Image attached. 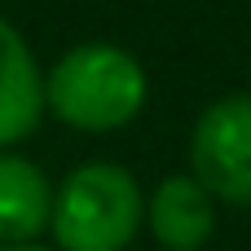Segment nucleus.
Instances as JSON below:
<instances>
[{
  "mask_svg": "<svg viewBox=\"0 0 251 251\" xmlns=\"http://www.w3.org/2000/svg\"><path fill=\"white\" fill-rule=\"evenodd\" d=\"M53 181L18 150H0V247L35 243L49 229Z\"/></svg>",
  "mask_w": 251,
  "mask_h": 251,
  "instance_id": "nucleus-6",
  "label": "nucleus"
},
{
  "mask_svg": "<svg viewBox=\"0 0 251 251\" xmlns=\"http://www.w3.org/2000/svg\"><path fill=\"white\" fill-rule=\"evenodd\" d=\"M216 207L194 172H172L146 194V229L163 251H203L216 234Z\"/></svg>",
  "mask_w": 251,
  "mask_h": 251,
  "instance_id": "nucleus-4",
  "label": "nucleus"
},
{
  "mask_svg": "<svg viewBox=\"0 0 251 251\" xmlns=\"http://www.w3.org/2000/svg\"><path fill=\"white\" fill-rule=\"evenodd\" d=\"M190 172L216 203L251 207V93L207 101L190 128Z\"/></svg>",
  "mask_w": 251,
  "mask_h": 251,
  "instance_id": "nucleus-3",
  "label": "nucleus"
},
{
  "mask_svg": "<svg viewBox=\"0 0 251 251\" xmlns=\"http://www.w3.org/2000/svg\"><path fill=\"white\" fill-rule=\"evenodd\" d=\"M150 97V75L137 53L110 40H84L44 71V115L75 132H119Z\"/></svg>",
  "mask_w": 251,
  "mask_h": 251,
  "instance_id": "nucleus-1",
  "label": "nucleus"
},
{
  "mask_svg": "<svg viewBox=\"0 0 251 251\" xmlns=\"http://www.w3.org/2000/svg\"><path fill=\"white\" fill-rule=\"evenodd\" d=\"M0 251H57V247H40V243H18V247H0Z\"/></svg>",
  "mask_w": 251,
  "mask_h": 251,
  "instance_id": "nucleus-7",
  "label": "nucleus"
},
{
  "mask_svg": "<svg viewBox=\"0 0 251 251\" xmlns=\"http://www.w3.org/2000/svg\"><path fill=\"white\" fill-rule=\"evenodd\" d=\"M44 119V71L26 35L0 13V150L26 141Z\"/></svg>",
  "mask_w": 251,
  "mask_h": 251,
  "instance_id": "nucleus-5",
  "label": "nucleus"
},
{
  "mask_svg": "<svg viewBox=\"0 0 251 251\" xmlns=\"http://www.w3.org/2000/svg\"><path fill=\"white\" fill-rule=\"evenodd\" d=\"M146 225V194L124 163L93 159L53 185L49 234L57 251H128Z\"/></svg>",
  "mask_w": 251,
  "mask_h": 251,
  "instance_id": "nucleus-2",
  "label": "nucleus"
}]
</instances>
